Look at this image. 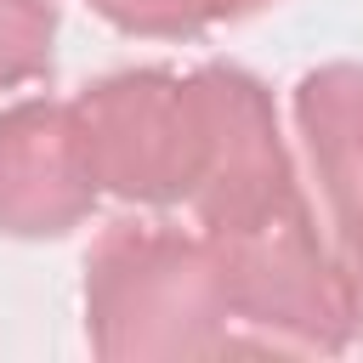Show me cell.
Returning a JSON list of instances; mask_svg holds the SVG:
<instances>
[{
    "label": "cell",
    "mask_w": 363,
    "mask_h": 363,
    "mask_svg": "<svg viewBox=\"0 0 363 363\" xmlns=\"http://www.w3.org/2000/svg\"><path fill=\"white\" fill-rule=\"evenodd\" d=\"M85 340L108 363L238 352V318L204 233L108 221L85 255Z\"/></svg>",
    "instance_id": "obj_1"
},
{
    "label": "cell",
    "mask_w": 363,
    "mask_h": 363,
    "mask_svg": "<svg viewBox=\"0 0 363 363\" xmlns=\"http://www.w3.org/2000/svg\"><path fill=\"white\" fill-rule=\"evenodd\" d=\"M221 261L238 352L335 357L357 340V284L335 238H323L306 193H284L238 221L199 227Z\"/></svg>",
    "instance_id": "obj_2"
},
{
    "label": "cell",
    "mask_w": 363,
    "mask_h": 363,
    "mask_svg": "<svg viewBox=\"0 0 363 363\" xmlns=\"http://www.w3.org/2000/svg\"><path fill=\"white\" fill-rule=\"evenodd\" d=\"M91 182L125 204H187L216 164V74L119 68L74 96Z\"/></svg>",
    "instance_id": "obj_3"
},
{
    "label": "cell",
    "mask_w": 363,
    "mask_h": 363,
    "mask_svg": "<svg viewBox=\"0 0 363 363\" xmlns=\"http://www.w3.org/2000/svg\"><path fill=\"white\" fill-rule=\"evenodd\" d=\"M102 187L91 182L74 102L28 96L0 108V233L11 238H62L96 210Z\"/></svg>",
    "instance_id": "obj_4"
},
{
    "label": "cell",
    "mask_w": 363,
    "mask_h": 363,
    "mask_svg": "<svg viewBox=\"0 0 363 363\" xmlns=\"http://www.w3.org/2000/svg\"><path fill=\"white\" fill-rule=\"evenodd\" d=\"M289 113L318 176L329 238L363 295V62H323L301 74Z\"/></svg>",
    "instance_id": "obj_5"
},
{
    "label": "cell",
    "mask_w": 363,
    "mask_h": 363,
    "mask_svg": "<svg viewBox=\"0 0 363 363\" xmlns=\"http://www.w3.org/2000/svg\"><path fill=\"white\" fill-rule=\"evenodd\" d=\"M119 34H142V40H193L204 28L238 23L272 0H91Z\"/></svg>",
    "instance_id": "obj_6"
},
{
    "label": "cell",
    "mask_w": 363,
    "mask_h": 363,
    "mask_svg": "<svg viewBox=\"0 0 363 363\" xmlns=\"http://www.w3.org/2000/svg\"><path fill=\"white\" fill-rule=\"evenodd\" d=\"M57 6L51 0H0V91L51 74Z\"/></svg>",
    "instance_id": "obj_7"
},
{
    "label": "cell",
    "mask_w": 363,
    "mask_h": 363,
    "mask_svg": "<svg viewBox=\"0 0 363 363\" xmlns=\"http://www.w3.org/2000/svg\"><path fill=\"white\" fill-rule=\"evenodd\" d=\"M357 340H363V295H357Z\"/></svg>",
    "instance_id": "obj_8"
}]
</instances>
